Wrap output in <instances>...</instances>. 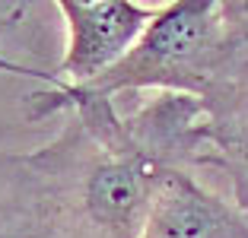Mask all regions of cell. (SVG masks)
I'll list each match as a JSON object with an SVG mask.
<instances>
[{"label":"cell","mask_w":248,"mask_h":238,"mask_svg":"<svg viewBox=\"0 0 248 238\" xmlns=\"http://www.w3.org/2000/svg\"><path fill=\"white\" fill-rule=\"evenodd\" d=\"M0 70L3 73H13V76H38L45 83L48 89H54V86H61V79H58V73H42V70H32V67H22V64H13V60H7L3 54H0Z\"/></svg>","instance_id":"obj_5"},{"label":"cell","mask_w":248,"mask_h":238,"mask_svg":"<svg viewBox=\"0 0 248 238\" xmlns=\"http://www.w3.org/2000/svg\"><path fill=\"white\" fill-rule=\"evenodd\" d=\"M140 238H248V216L185 168H172Z\"/></svg>","instance_id":"obj_3"},{"label":"cell","mask_w":248,"mask_h":238,"mask_svg":"<svg viewBox=\"0 0 248 238\" xmlns=\"http://www.w3.org/2000/svg\"><path fill=\"white\" fill-rule=\"evenodd\" d=\"M89 99H115L118 92L191 95L204 105L207 121L219 118L232 99L229 79V19L219 0L162 3L127 54L86 86H70Z\"/></svg>","instance_id":"obj_1"},{"label":"cell","mask_w":248,"mask_h":238,"mask_svg":"<svg viewBox=\"0 0 248 238\" xmlns=\"http://www.w3.org/2000/svg\"><path fill=\"white\" fill-rule=\"evenodd\" d=\"M58 10L67 22V51L61 58L58 79L64 86H86L108 73L137 45L162 3L146 7L134 0H61Z\"/></svg>","instance_id":"obj_2"},{"label":"cell","mask_w":248,"mask_h":238,"mask_svg":"<svg viewBox=\"0 0 248 238\" xmlns=\"http://www.w3.org/2000/svg\"><path fill=\"white\" fill-rule=\"evenodd\" d=\"M204 156L201 165L223 168L232 181L235 207L248 216V102L223 121H204Z\"/></svg>","instance_id":"obj_4"}]
</instances>
